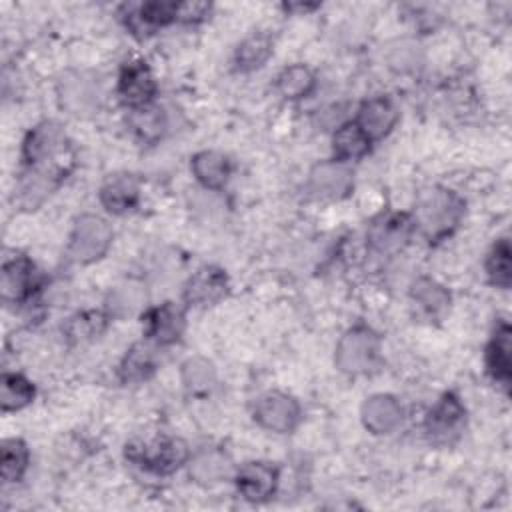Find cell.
Segmentation results:
<instances>
[{"label":"cell","mask_w":512,"mask_h":512,"mask_svg":"<svg viewBox=\"0 0 512 512\" xmlns=\"http://www.w3.org/2000/svg\"><path fill=\"white\" fill-rule=\"evenodd\" d=\"M192 174L196 176V180L210 190H218L222 188L232 172L230 160L216 152V150H202L198 154H194L192 158Z\"/></svg>","instance_id":"obj_21"},{"label":"cell","mask_w":512,"mask_h":512,"mask_svg":"<svg viewBox=\"0 0 512 512\" xmlns=\"http://www.w3.org/2000/svg\"><path fill=\"white\" fill-rule=\"evenodd\" d=\"M396 120H398V110L394 102L386 96H374L360 106L356 124L364 130V134L370 140H380L394 128Z\"/></svg>","instance_id":"obj_16"},{"label":"cell","mask_w":512,"mask_h":512,"mask_svg":"<svg viewBox=\"0 0 512 512\" xmlns=\"http://www.w3.org/2000/svg\"><path fill=\"white\" fill-rule=\"evenodd\" d=\"M254 420L264 430L286 434L292 432L300 422L298 402L284 392L272 390L262 394L254 404Z\"/></svg>","instance_id":"obj_6"},{"label":"cell","mask_w":512,"mask_h":512,"mask_svg":"<svg viewBox=\"0 0 512 512\" xmlns=\"http://www.w3.org/2000/svg\"><path fill=\"white\" fill-rule=\"evenodd\" d=\"M314 84H316L314 74L304 64H294L284 68L276 80L278 92L288 100H298L308 96L314 90Z\"/></svg>","instance_id":"obj_30"},{"label":"cell","mask_w":512,"mask_h":512,"mask_svg":"<svg viewBox=\"0 0 512 512\" xmlns=\"http://www.w3.org/2000/svg\"><path fill=\"white\" fill-rule=\"evenodd\" d=\"M380 358V338L366 326H354L344 332L336 344L334 362L340 372L360 376L376 368Z\"/></svg>","instance_id":"obj_3"},{"label":"cell","mask_w":512,"mask_h":512,"mask_svg":"<svg viewBox=\"0 0 512 512\" xmlns=\"http://www.w3.org/2000/svg\"><path fill=\"white\" fill-rule=\"evenodd\" d=\"M272 54V40L266 34H252L240 42L234 54L236 70L252 72L270 58Z\"/></svg>","instance_id":"obj_29"},{"label":"cell","mask_w":512,"mask_h":512,"mask_svg":"<svg viewBox=\"0 0 512 512\" xmlns=\"http://www.w3.org/2000/svg\"><path fill=\"white\" fill-rule=\"evenodd\" d=\"M0 468H2V480L4 482H18L26 468H28V446L20 438H8L2 442L0 448Z\"/></svg>","instance_id":"obj_31"},{"label":"cell","mask_w":512,"mask_h":512,"mask_svg":"<svg viewBox=\"0 0 512 512\" xmlns=\"http://www.w3.org/2000/svg\"><path fill=\"white\" fill-rule=\"evenodd\" d=\"M486 368L490 372V376L500 382L502 386L510 384V376H512V368H510V326L506 322H502L488 348H486Z\"/></svg>","instance_id":"obj_22"},{"label":"cell","mask_w":512,"mask_h":512,"mask_svg":"<svg viewBox=\"0 0 512 512\" xmlns=\"http://www.w3.org/2000/svg\"><path fill=\"white\" fill-rule=\"evenodd\" d=\"M156 370V352L144 344H134L118 366V378L124 384H136L148 380Z\"/></svg>","instance_id":"obj_23"},{"label":"cell","mask_w":512,"mask_h":512,"mask_svg":"<svg viewBox=\"0 0 512 512\" xmlns=\"http://www.w3.org/2000/svg\"><path fill=\"white\" fill-rule=\"evenodd\" d=\"M228 294V276L218 266L198 268L184 286V300L194 308H208L218 304Z\"/></svg>","instance_id":"obj_9"},{"label":"cell","mask_w":512,"mask_h":512,"mask_svg":"<svg viewBox=\"0 0 512 512\" xmlns=\"http://www.w3.org/2000/svg\"><path fill=\"white\" fill-rule=\"evenodd\" d=\"M58 100L74 116L92 114L100 102L98 80L86 72H66L58 80Z\"/></svg>","instance_id":"obj_8"},{"label":"cell","mask_w":512,"mask_h":512,"mask_svg":"<svg viewBox=\"0 0 512 512\" xmlns=\"http://www.w3.org/2000/svg\"><path fill=\"white\" fill-rule=\"evenodd\" d=\"M24 172L60 184L74 166V152L62 124L44 120L36 124L22 144Z\"/></svg>","instance_id":"obj_1"},{"label":"cell","mask_w":512,"mask_h":512,"mask_svg":"<svg viewBox=\"0 0 512 512\" xmlns=\"http://www.w3.org/2000/svg\"><path fill=\"white\" fill-rule=\"evenodd\" d=\"M130 126L140 140L154 142L162 136L166 122H164V114L160 108L144 106V108L134 110V114L130 116Z\"/></svg>","instance_id":"obj_34"},{"label":"cell","mask_w":512,"mask_h":512,"mask_svg":"<svg viewBox=\"0 0 512 512\" xmlns=\"http://www.w3.org/2000/svg\"><path fill=\"white\" fill-rule=\"evenodd\" d=\"M464 216V200L448 188H432L420 194L414 210V224L428 242L450 236Z\"/></svg>","instance_id":"obj_2"},{"label":"cell","mask_w":512,"mask_h":512,"mask_svg":"<svg viewBox=\"0 0 512 512\" xmlns=\"http://www.w3.org/2000/svg\"><path fill=\"white\" fill-rule=\"evenodd\" d=\"M140 196V184L132 174H112L100 188V202L112 214L132 210Z\"/></svg>","instance_id":"obj_18"},{"label":"cell","mask_w":512,"mask_h":512,"mask_svg":"<svg viewBox=\"0 0 512 512\" xmlns=\"http://www.w3.org/2000/svg\"><path fill=\"white\" fill-rule=\"evenodd\" d=\"M184 328H186L184 310L174 302H164L162 306H156L144 314V334L160 346L178 342Z\"/></svg>","instance_id":"obj_12"},{"label":"cell","mask_w":512,"mask_h":512,"mask_svg":"<svg viewBox=\"0 0 512 512\" xmlns=\"http://www.w3.org/2000/svg\"><path fill=\"white\" fill-rule=\"evenodd\" d=\"M486 274L490 282L498 288H508L512 282V250L508 238H500L488 258H486Z\"/></svg>","instance_id":"obj_32"},{"label":"cell","mask_w":512,"mask_h":512,"mask_svg":"<svg viewBox=\"0 0 512 512\" xmlns=\"http://www.w3.org/2000/svg\"><path fill=\"white\" fill-rule=\"evenodd\" d=\"M370 142L372 140L356 122H346L334 132L332 148L340 162H348L366 156L370 152Z\"/></svg>","instance_id":"obj_25"},{"label":"cell","mask_w":512,"mask_h":512,"mask_svg":"<svg viewBox=\"0 0 512 512\" xmlns=\"http://www.w3.org/2000/svg\"><path fill=\"white\" fill-rule=\"evenodd\" d=\"M34 384L22 374L4 372L0 380V408L2 412H16L34 400Z\"/></svg>","instance_id":"obj_28"},{"label":"cell","mask_w":512,"mask_h":512,"mask_svg":"<svg viewBox=\"0 0 512 512\" xmlns=\"http://www.w3.org/2000/svg\"><path fill=\"white\" fill-rule=\"evenodd\" d=\"M410 298L414 304H418V308L422 312H426L428 316H440L448 310L450 306V294L448 290L438 284L432 278H418L412 288H410Z\"/></svg>","instance_id":"obj_26"},{"label":"cell","mask_w":512,"mask_h":512,"mask_svg":"<svg viewBox=\"0 0 512 512\" xmlns=\"http://www.w3.org/2000/svg\"><path fill=\"white\" fill-rule=\"evenodd\" d=\"M410 230H412V222L406 214L382 216L370 228V244L378 252H394L406 244Z\"/></svg>","instance_id":"obj_20"},{"label":"cell","mask_w":512,"mask_h":512,"mask_svg":"<svg viewBox=\"0 0 512 512\" xmlns=\"http://www.w3.org/2000/svg\"><path fill=\"white\" fill-rule=\"evenodd\" d=\"M106 322H108V316L104 312H96V310L82 312L68 318V322L64 324V334L70 342H86L100 336L106 328Z\"/></svg>","instance_id":"obj_33"},{"label":"cell","mask_w":512,"mask_h":512,"mask_svg":"<svg viewBox=\"0 0 512 512\" xmlns=\"http://www.w3.org/2000/svg\"><path fill=\"white\" fill-rule=\"evenodd\" d=\"M278 486V468L270 462H246L236 472V488L250 502L268 500Z\"/></svg>","instance_id":"obj_13"},{"label":"cell","mask_w":512,"mask_h":512,"mask_svg":"<svg viewBox=\"0 0 512 512\" xmlns=\"http://www.w3.org/2000/svg\"><path fill=\"white\" fill-rule=\"evenodd\" d=\"M362 422L372 434H390L402 422V406L390 394H374L362 404Z\"/></svg>","instance_id":"obj_15"},{"label":"cell","mask_w":512,"mask_h":512,"mask_svg":"<svg viewBox=\"0 0 512 512\" xmlns=\"http://www.w3.org/2000/svg\"><path fill=\"white\" fill-rule=\"evenodd\" d=\"M386 60H388L390 68H394L398 72H410L420 66L422 50L412 40H400L388 48Z\"/></svg>","instance_id":"obj_35"},{"label":"cell","mask_w":512,"mask_h":512,"mask_svg":"<svg viewBox=\"0 0 512 512\" xmlns=\"http://www.w3.org/2000/svg\"><path fill=\"white\" fill-rule=\"evenodd\" d=\"M310 190L320 196V198H330V200H340L346 198L354 186V176L352 170L348 168L346 162L340 160H328L320 162L310 170L308 178Z\"/></svg>","instance_id":"obj_11"},{"label":"cell","mask_w":512,"mask_h":512,"mask_svg":"<svg viewBox=\"0 0 512 512\" xmlns=\"http://www.w3.org/2000/svg\"><path fill=\"white\" fill-rule=\"evenodd\" d=\"M210 14V4L206 2H182L178 4L176 20L182 22H200Z\"/></svg>","instance_id":"obj_36"},{"label":"cell","mask_w":512,"mask_h":512,"mask_svg":"<svg viewBox=\"0 0 512 512\" xmlns=\"http://www.w3.org/2000/svg\"><path fill=\"white\" fill-rule=\"evenodd\" d=\"M180 378L184 388L194 396H206L216 386V368L202 356H192L182 364Z\"/></svg>","instance_id":"obj_27"},{"label":"cell","mask_w":512,"mask_h":512,"mask_svg":"<svg viewBox=\"0 0 512 512\" xmlns=\"http://www.w3.org/2000/svg\"><path fill=\"white\" fill-rule=\"evenodd\" d=\"M36 288V268L34 264L18 254L4 260L0 272V294L4 302H22Z\"/></svg>","instance_id":"obj_14"},{"label":"cell","mask_w":512,"mask_h":512,"mask_svg":"<svg viewBox=\"0 0 512 512\" xmlns=\"http://www.w3.org/2000/svg\"><path fill=\"white\" fill-rule=\"evenodd\" d=\"M112 244V228L110 224L94 214H84L76 220L72 234H70V246L68 256L74 262L90 264L100 260Z\"/></svg>","instance_id":"obj_5"},{"label":"cell","mask_w":512,"mask_h":512,"mask_svg":"<svg viewBox=\"0 0 512 512\" xmlns=\"http://www.w3.org/2000/svg\"><path fill=\"white\" fill-rule=\"evenodd\" d=\"M126 458L150 472L172 474L188 460V446L180 438H154V440H132L124 450Z\"/></svg>","instance_id":"obj_4"},{"label":"cell","mask_w":512,"mask_h":512,"mask_svg":"<svg viewBox=\"0 0 512 512\" xmlns=\"http://www.w3.org/2000/svg\"><path fill=\"white\" fill-rule=\"evenodd\" d=\"M178 4L176 2H146L126 14V26L132 34L146 36L152 34L158 26H166L176 20Z\"/></svg>","instance_id":"obj_19"},{"label":"cell","mask_w":512,"mask_h":512,"mask_svg":"<svg viewBox=\"0 0 512 512\" xmlns=\"http://www.w3.org/2000/svg\"><path fill=\"white\" fill-rule=\"evenodd\" d=\"M148 300L146 288L136 280H126L110 290L106 296V308L108 316L112 318H126L138 312Z\"/></svg>","instance_id":"obj_24"},{"label":"cell","mask_w":512,"mask_h":512,"mask_svg":"<svg viewBox=\"0 0 512 512\" xmlns=\"http://www.w3.org/2000/svg\"><path fill=\"white\" fill-rule=\"evenodd\" d=\"M232 470L234 466L230 456L220 448H202L192 456L188 464L190 478L204 486L226 480L232 474Z\"/></svg>","instance_id":"obj_17"},{"label":"cell","mask_w":512,"mask_h":512,"mask_svg":"<svg viewBox=\"0 0 512 512\" xmlns=\"http://www.w3.org/2000/svg\"><path fill=\"white\" fill-rule=\"evenodd\" d=\"M118 94L120 100L130 106L132 110L150 106L156 94V80L142 60H132L124 64L120 78H118Z\"/></svg>","instance_id":"obj_10"},{"label":"cell","mask_w":512,"mask_h":512,"mask_svg":"<svg viewBox=\"0 0 512 512\" xmlns=\"http://www.w3.org/2000/svg\"><path fill=\"white\" fill-rule=\"evenodd\" d=\"M464 424H466L464 404L454 392H446L428 412L424 428L432 442L450 444L462 434Z\"/></svg>","instance_id":"obj_7"}]
</instances>
